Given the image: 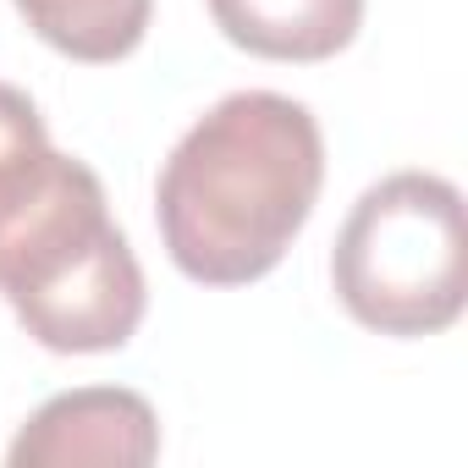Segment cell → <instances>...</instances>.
Here are the masks:
<instances>
[{
  "label": "cell",
  "instance_id": "1",
  "mask_svg": "<svg viewBox=\"0 0 468 468\" xmlns=\"http://www.w3.org/2000/svg\"><path fill=\"white\" fill-rule=\"evenodd\" d=\"M325 182V138L303 100L238 89L165 154L154 220L171 265L198 287L265 282L309 226Z\"/></svg>",
  "mask_w": 468,
  "mask_h": 468
},
{
  "label": "cell",
  "instance_id": "2",
  "mask_svg": "<svg viewBox=\"0 0 468 468\" xmlns=\"http://www.w3.org/2000/svg\"><path fill=\"white\" fill-rule=\"evenodd\" d=\"M0 298L50 353H116L138 336L144 265L78 154L50 149L0 198Z\"/></svg>",
  "mask_w": 468,
  "mask_h": 468
},
{
  "label": "cell",
  "instance_id": "3",
  "mask_svg": "<svg viewBox=\"0 0 468 468\" xmlns=\"http://www.w3.org/2000/svg\"><path fill=\"white\" fill-rule=\"evenodd\" d=\"M342 309L380 336L413 342L457 325L468 303L463 193L435 171H391L358 193L331 249Z\"/></svg>",
  "mask_w": 468,
  "mask_h": 468
},
{
  "label": "cell",
  "instance_id": "4",
  "mask_svg": "<svg viewBox=\"0 0 468 468\" xmlns=\"http://www.w3.org/2000/svg\"><path fill=\"white\" fill-rule=\"evenodd\" d=\"M6 457L12 468H144L160 457V419L127 386H78L34 408Z\"/></svg>",
  "mask_w": 468,
  "mask_h": 468
},
{
  "label": "cell",
  "instance_id": "5",
  "mask_svg": "<svg viewBox=\"0 0 468 468\" xmlns=\"http://www.w3.org/2000/svg\"><path fill=\"white\" fill-rule=\"evenodd\" d=\"M209 17L231 45L260 61L314 67L358 39L364 0H209Z\"/></svg>",
  "mask_w": 468,
  "mask_h": 468
},
{
  "label": "cell",
  "instance_id": "6",
  "mask_svg": "<svg viewBox=\"0 0 468 468\" xmlns=\"http://www.w3.org/2000/svg\"><path fill=\"white\" fill-rule=\"evenodd\" d=\"M12 6L56 56L83 67L127 61L154 17V0H12Z\"/></svg>",
  "mask_w": 468,
  "mask_h": 468
},
{
  "label": "cell",
  "instance_id": "7",
  "mask_svg": "<svg viewBox=\"0 0 468 468\" xmlns=\"http://www.w3.org/2000/svg\"><path fill=\"white\" fill-rule=\"evenodd\" d=\"M50 133H45V116L39 105L12 89V83H0V198H6L45 154H50Z\"/></svg>",
  "mask_w": 468,
  "mask_h": 468
}]
</instances>
